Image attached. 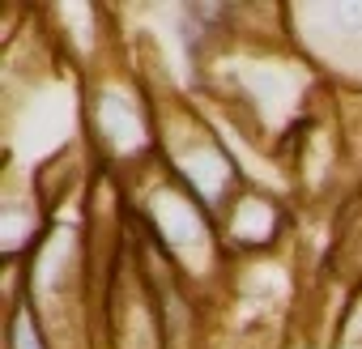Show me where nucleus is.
Masks as SVG:
<instances>
[{"mask_svg":"<svg viewBox=\"0 0 362 349\" xmlns=\"http://www.w3.org/2000/svg\"><path fill=\"white\" fill-rule=\"evenodd\" d=\"M290 39L332 90L362 94V0L286 5Z\"/></svg>","mask_w":362,"mask_h":349,"instance_id":"2","label":"nucleus"},{"mask_svg":"<svg viewBox=\"0 0 362 349\" xmlns=\"http://www.w3.org/2000/svg\"><path fill=\"white\" fill-rule=\"evenodd\" d=\"M9 268V307H5V349H52V336L43 328V319L35 315L30 298L22 294V268Z\"/></svg>","mask_w":362,"mask_h":349,"instance_id":"4","label":"nucleus"},{"mask_svg":"<svg viewBox=\"0 0 362 349\" xmlns=\"http://www.w3.org/2000/svg\"><path fill=\"white\" fill-rule=\"evenodd\" d=\"M218 235L230 260H247V256H269L290 247L294 239V209L277 188H260V184H243L235 192V201L218 213Z\"/></svg>","mask_w":362,"mask_h":349,"instance_id":"3","label":"nucleus"},{"mask_svg":"<svg viewBox=\"0 0 362 349\" xmlns=\"http://www.w3.org/2000/svg\"><path fill=\"white\" fill-rule=\"evenodd\" d=\"M81 132L98 170L124 174L158 158V102L145 73L119 43L81 77Z\"/></svg>","mask_w":362,"mask_h":349,"instance_id":"1","label":"nucleus"}]
</instances>
